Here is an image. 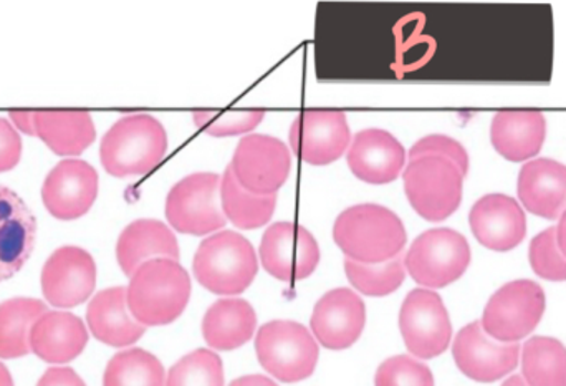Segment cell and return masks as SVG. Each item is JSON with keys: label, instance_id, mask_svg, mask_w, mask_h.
I'll return each instance as SVG.
<instances>
[{"label": "cell", "instance_id": "6da1fadb", "mask_svg": "<svg viewBox=\"0 0 566 386\" xmlns=\"http://www.w3.org/2000/svg\"><path fill=\"white\" fill-rule=\"evenodd\" d=\"M129 279L126 289L129 312L145 327L172 324L188 307L191 278L178 261L145 262Z\"/></svg>", "mask_w": 566, "mask_h": 386}, {"label": "cell", "instance_id": "7a4b0ae2", "mask_svg": "<svg viewBox=\"0 0 566 386\" xmlns=\"http://www.w3.org/2000/svg\"><path fill=\"white\" fill-rule=\"evenodd\" d=\"M333 239L346 259L382 264L399 258L408 234L401 219L385 206L358 205L336 218Z\"/></svg>", "mask_w": 566, "mask_h": 386}, {"label": "cell", "instance_id": "3957f363", "mask_svg": "<svg viewBox=\"0 0 566 386\" xmlns=\"http://www.w3.org/2000/svg\"><path fill=\"white\" fill-rule=\"evenodd\" d=\"M168 152V133L151 115H129L118 119L103 136L99 159L115 178L145 176Z\"/></svg>", "mask_w": 566, "mask_h": 386}, {"label": "cell", "instance_id": "277c9868", "mask_svg": "<svg viewBox=\"0 0 566 386\" xmlns=\"http://www.w3.org/2000/svg\"><path fill=\"white\" fill-rule=\"evenodd\" d=\"M192 271L199 284L212 294H242L258 275V254L244 236L234 231L216 232L199 246Z\"/></svg>", "mask_w": 566, "mask_h": 386}, {"label": "cell", "instance_id": "5b68a950", "mask_svg": "<svg viewBox=\"0 0 566 386\" xmlns=\"http://www.w3.org/2000/svg\"><path fill=\"white\" fill-rule=\"evenodd\" d=\"M412 209L426 221L439 222L458 211L464 175L454 163L439 156L412 159L402 175Z\"/></svg>", "mask_w": 566, "mask_h": 386}, {"label": "cell", "instance_id": "8992f818", "mask_svg": "<svg viewBox=\"0 0 566 386\" xmlns=\"http://www.w3.org/2000/svg\"><path fill=\"white\" fill-rule=\"evenodd\" d=\"M255 352L264 371L283 384L312 377L319 355L318 344L308 328L292 321L262 325L255 338Z\"/></svg>", "mask_w": 566, "mask_h": 386}, {"label": "cell", "instance_id": "52a82bcc", "mask_svg": "<svg viewBox=\"0 0 566 386\" xmlns=\"http://www.w3.org/2000/svg\"><path fill=\"white\" fill-rule=\"evenodd\" d=\"M471 264L468 239L454 229L422 232L405 258L406 272L422 288L442 289L459 281Z\"/></svg>", "mask_w": 566, "mask_h": 386}, {"label": "cell", "instance_id": "ba28073f", "mask_svg": "<svg viewBox=\"0 0 566 386\" xmlns=\"http://www.w3.org/2000/svg\"><path fill=\"white\" fill-rule=\"evenodd\" d=\"M166 219L181 234L206 236L224 228L221 176L195 173L172 186L166 198Z\"/></svg>", "mask_w": 566, "mask_h": 386}, {"label": "cell", "instance_id": "9c48e42d", "mask_svg": "<svg viewBox=\"0 0 566 386\" xmlns=\"http://www.w3.org/2000/svg\"><path fill=\"white\" fill-rule=\"evenodd\" d=\"M544 312V289L537 282L522 279L509 282L492 295L481 324L495 342L518 344L537 328Z\"/></svg>", "mask_w": 566, "mask_h": 386}, {"label": "cell", "instance_id": "30bf717a", "mask_svg": "<svg viewBox=\"0 0 566 386\" xmlns=\"http://www.w3.org/2000/svg\"><path fill=\"white\" fill-rule=\"evenodd\" d=\"M399 328L406 348L422 361L439 357L451 344L448 309L439 294L429 289L409 292L399 312Z\"/></svg>", "mask_w": 566, "mask_h": 386}, {"label": "cell", "instance_id": "8fae6325", "mask_svg": "<svg viewBox=\"0 0 566 386\" xmlns=\"http://www.w3.org/2000/svg\"><path fill=\"white\" fill-rule=\"evenodd\" d=\"M242 188L259 196L277 195L289 179L292 156L274 136L249 135L239 142L231 165Z\"/></svg>", "mask_w": 566, "mask_h": 386}, {"label": "cell", "instance_id": "7c38bea8", "mask_svg": "<svg viewBox=\"0 0 566 386\" xmlns=\"http://www.w3.org/2000/svg\"><path fill=\"white\" fill-rule=\"evenodd\" d=\"M262 265L272 278L298 282L318 268L319 248L312 232L295 222H275L265 231L259 249Z\"/></svg>", "mask_w": 566, "mask_h": 386}, {"label": "cell", "instance_id": "4fadbf2b", "mask_svg": "<svg viewBox=\"0 0 566 386\" xmlns=\"http://www.w3.org/2000/svg\"><path fill=\"white\" fill-rule=\"evenodd\" d=\"M349 142L352 132L342 109H306L290 128L293 153L313 166L332 165L345 155Z\"/></svg>", "mask_w": 566, "mask_h": 386}, {"label": "cell", "instance_id": "5bb4252c", "mask_svg": "<svg viewBox=\"0 0 566 386\" xmlns=\"http://www.w3.org/2000/svg\"><path fill=\"white\" fill-rule=\"evenodd\" d=\"M95 285V259L85 249L63 246L43 265V298L53 307L72 309L83 304L92 298Z\"/></svg>", "mask_w": 566, "mask_h": 386}, {"label": "cell", "instance_id": "9a60e30c", "mask_svg": "<svg viewBox=\"0 0 566 386\" xmlns=\"http://www.w3.org/2000/svg\"><path fill=\"white\" fill-rule=\"evenodd\" d=\"M452 355L465 377L479 384H492L517 368L521 345L495 342L485 334L481 322H472L459 332Z\"/></svg>", "mask_w": 566, "mask_h": 386}, {"label": "cell", "instance_id": "2e32d148", "mask_svg": "<svg viewBox=\"0 0 566 386\" xmlns=\"http://www.w3.org/2000/svg\"><path fill=\"white\" fill-rule=\"evenodd\" d=\"M98 173L82 159H63L46 175L42 201L46 211L60 221H75L95 205Z\"/></svg>", "mask_w": 566, "mask_h": 386}, {"label": "cell", "instance_id": "e0dca14e", "mask_svg": "<svg viewBox=\"0 0 566 386\" xmlns=\"http://www.w3.org/2000/svg\"><path fill=\"white\" fill-rule=\"evenodd\" d=\"M365 324V302L345 288L326 292L316 302L310 321L313 337L328 351H345L355 345Z\"/></svg>", "mask_w": 566, "mask_h": 386}, {"label": "cell", "instance_id": "ac0fdd59", "mask_svg": "<svg viewBox=\"0 0 566 386\" xmlns=\"http://www.w3.org/2000/svg\"><path fill=\"white\" fill-rule=\"evenodd\" d=\"M35 239V216L15 191L0 185V282L22 271Z\"/></svg>", "mask_w": 566, "mask_h": 386}, {"label": "cell", "instance_id": "d6986e66", "mask_svg": "<svg viewBox=\"0 0 566 386\" xmlns=\"http://www.w3.org/2000/svg\"><path fill=\"white\" fill-rule=\"evenodd\" d=\"M472 234L484 248L505 252L517 248L527 234L524 209L511 196L488 195L472 206Z\"/></svg>", "mask_w": 566, "mask_h": 386}, {"label": "cell", "instance_id": "ffe728a7", "mask_svg": "<svg viewBox=\"0 0 566 386\" xmlns=\"http://www.w3.org/2000/svg\"><path fill=\"white\" fill-rule=\"evenodd\" d=\"M406 149L385 129H363L353 138L346 161L356 178L368 185H388L406 165Z\"/></svg>", "mask_w": 566, "mask_h": 386}, {"label": "cell", "instance_id": "44dd1931", "mask_svg": "<svg viewBox=\"0 0 566 386\" xmlns=\"http://www.w3.org/2000/svg\"><path fill=\"white\" fill-rule=\"evenodd\" d=\"M86 344L85 324L69 312H46L30 332V351L46 364H69L85 351Z\"/></svg>", "mask_w": 566, "mask_h": 386}, {"label": "cell", "instance_id": "7402d4cb", "mask_svg": "<svg viewBox=\"0 0 566 386\" xmlns=\"http://www.w3.org/2000/svg\"><path fill=\"white\" fill-rule=\"evenodd\" d=\"M518 198L532 215L562 218L566 211V166L548 158L527 163L518 175Z\"/></svg>", "mask_w": 566, "mask_h": 386}, {"label": "cell", "instance_id": "603a6c76", "mask_svg": "<svg viewBox=\"0 0 566 386\" xmlns=\"http://www.w3.org/2000/svg\"><path fill=\"white\" fill-rule=\"evenodd\" d=\"M86 322L93 337L109 347H128L145 335L128 307L125 288H112L98 292L86 309Z\"/></svg>", "mask_w": 566, "mask_h": 386}, {"label": "cell", "instance_id": "cb8c5ba5", "mask_svg": "<svg viewBox=\"0 0 566 386\" xmlns=\"http://www.w3.org/2000/svg\"><path fill=\"white\" fill-rule=\"evenodd\" d=\"M119 268L132 278L145 262L171 259L179 262V244L175 232L161 221L139 219L126 226L116 244Z\"/></svg>", "mask_w": 566, "mask_h": 386}, {"label": "cell", "instance_id": "d4e9b609", "mask_svg": "<svg viewBox=\"0 0 566 386\" xmlns=\"http://www.w3.org/2000/svg\"><path fill=\"white\" fill-rule=\"evenodd\" d=\"M547 133L538 109H504L492 119L491 139L499 155L509 161H525L541 153Z\"/></svg>", "mask_w": 566, "mask_h": 386}, {"label": "cell", "instance_id": "484cf974", "mask_svg": "<svg viewBox=\"0 0 566 386\" xmlns=\"http://www.w3.org/2000/svg\"><path fill=\"white\" fill-rule=\"evenodd\" d=\"M35 136L55 155H82L96 138L92 115L83 109H39L35 112Z\"/></svg>", "mask_w": 566, "mask_h": 386}, {"label": "cell", "instance_id": "4316f807", "mask_svg": "<svg viewBox=\"0 0 566 386\" xmlns=\"http://www.w3.org/2000/svg\"><path fill=\"white\" fill-rule=\"evenodd\" d=\"M258 315L242 299H222L206 312L202 335L209 347L229 352L242 347L254 337Z\"/></svg>", "mask_w": 566, "mask_h": 386}, {"label": "cell", "instance_id": "83f0119b", "mask_svg": "<svg viewBox=\"0 0 566 386\" xmlns=\"http://www.w3.org/2000/svg\"><path fill=\"white\" fill-rule=\"evenodd\" d=\"M49 309L36 299L17 298L0 304V358L25 357L30 352V332L33 324Z\"/></svg>", "mask_w": 566, "mask_h": 386}, {"label": "cell", "instance_id": "f1b7e54d", "mask_svg": "<svg viewBox=\"0 0 566 386\" xmlns=\"http://www.w3.org/2000/svg\"><path fill=\"white\" fill-rule=\"evenodd\" d=\"M221 206L226 219L241 229H258L268 225L277 208V195L259 196L242 188L231 166L221 178Z\"/></svg>", "mask_w": 566, "mask_h": 386}, {"label": "cell", "instance_id": "f546056e", "mask_svg": "<svg viewBox=\"0 0 566 386\" xmlns=\"http://www.w3.org/2000/svg\"><path fill=\"white\" fill-rule=\"evenodd\" d=\"M522 374L528 386H566V348L557 338L534 337L522 348Z\"/></svg>", "mask_w": 566, "mask_h": 386}, {"label": "cell", "instance_id": "4dcf8cb0", "mask_svg": "<svg viewBox=\"0 0 566 386\" xmlns=\"http://www.w3.org/2000/svg\"><path fill=\"white\" fill-rule=\"evenodd\" d=\"M165 368L161 362L143 351L119 352L106 365L103 386H165Z\"/></svg>", "mask_w": 566, "mask_h": 386}, {"label": "cell", "instance_id": "1f68e13d", "mask_svg": "<svg viewBox=\"0 0 566 386\" xmlns=\"http://www.w3.org/2000/svg\"><path fill=\"white\" fill-rule=\"evenodd\" d=\"M346 278L349 284L369 298H385L401 288L406 279L405 259L396 258L382 264H361L345 261Z\"/></svg>", "mask_w": 566, "mask_h": 386}, {"label": "cell", "instance_id": "d6a6232c", "mask_svg": "<svg viewBox=\"0 0 566 386\" xmlns=\"http://www.w3.org/2000/svg\"><path fill=\"white\" fill-rule=\"evenodd\" d=\"M166 386H224V367L214 352L199 348L169 371Z\"/></svg>", "mask_w": 566, "mask_h": 386}, {"label": "cell", "instance_id": "836d02e7", "mask_svg": "<svg viewBox=\"0 0 566 386\" xmlns=\"http://www.w3.org/2000/svg\"><path fill=\"white\" fill-rule=\"evenodd\" d=\"M264 116V109H232V112L196 109L192 113L196 126L201 132L208 133L211 136H218V138L244 135V133L252 132V129L261 125Z\"/></svg>", "mask_w": 566, "mask_h": 386}, {"label": "cell", "instance_id": "e575fe53", "mask_svg": "<svg viewBox=\"0 0 566 386\" xmlns=\"http://www.w3.org/2000/svg\"><path fill=\"white\" fill-rule=\"evenodd\" d=\"M528 259L538 278L552 282L566 281V258L558 246L557 229H547L532 239Z\"/></svg>", "mask_w": 566, "mask_h": 386}, {"label": "cell", "instance_id": "d590c367", "mask_svg": "<svg viewBox=\"0 0 566 386\" xmlns=\"http://www.w3.org/2000/svg\"><path fill=\"white\" fill-rule=\"evenodd\" d=\"M375 386H434V377L421 362L398 355L379 365Z\"/></svg>", "mask_w": 566, "mask_h": 386}, {"label": "cell", "instance_id": "8d00e7d4", "mask_svg": "<svg viewBox=\"0 0 566 386\" xmlns=\"http://www.w3.org/2000/svg\"><path fill=\"white\" fill-rule=\"evenodd\" d=\"M409 161L422 158V156H439V158L449 159L458 166L462 175L469 171V155L464 146L458 139L449 138L444 135H431L419 139L408 153Z\"/></svg>", "mask_w": 566, "mask_h": 386}, {"label": "cell", "instance_id": "74e56055", "mask_svg": "<svg viewBox=\"0 0 566 386\" xmlns=\"http://www.w3.org/2000/svg\"><path fill=\"white\" fill-rule=\"evenodd\" d=\"M22 158V139L17 129L0 118V173L10 171Z\"/></svg>", "mask_w": 566, "mask_h": 386}, {"label": "cell", "instance_id": "f35d334b", "mask_svg": "<svg viewBox=\"0 0 566 386\" xmlns=\"http://www.w3.org/2000/svg\"><path fill=\"white\" fill-rule=\"evenodd\" d=\"M36 386H86L75 371L69 367L49 368Z\"/></svg>", "mask_w": 566, "mask_h": 386}, {"label": "cell", "instance_id": "ab89813d", "mask_svg": "<svg viewBox=\"0 0 566 386\" xmlns=\"http://www.w3.org/2000/svg\"><path fill=\"white\" fill-rule=\"evenodd\" d=\"M9 118L12 119L13 126L19 132L25 133L29 136H35V112L30 109H10Z\"/></svg>", "mask_w": 566, "mask_h": 386}, {"label": "cell", "instance_id": "60d3db41", "mask_svg": "<svg viewBox=\"0 0 566 386\" xmlns=\"http://www.w3.org/2000/svg\"><path fill=\"white\" fill-rule=\"evenodd\" d=\"M231 386H279L271 378L262 377V375H248V377L238 378L232 382Z\"/></svg>", "mask_w": 566, "mask_h": 386}, {"label": "cell", "instance_id": "b9f144b4", "mask_svg": "<svg viewBox=\"0 0 566 386\" xmlns=\"http://www.w3.org/2000/svg\"><path fill=\"white\" fill-rule=\"evenodd\" d=\"M557 241L558 246H560V251L564 252L566 258V211L562 215L560 222H558Z\"/></svg>", "mask_w": 566, "mask_h": 386}, {"label": "cell", "instance_id": "7bdbcfd3", "mask_svg": "<svg viewBox=\"0 0 566 386\" xmlns=\"http://www.w3.org/2000/svg\"><path fill=\"white\" fill-rule=\"evenodd\" d=\"M0 386H13L12 375L3 364H0Z\"/></svg>", "mask_w": 566, "mask_h": 386}, {"label": "cell", "instance_id": "ee69618b", "mask_svg": "<svg viewBox=\"0 0 566 386\" xmlns=\"http://www.w3.org/2000/svg\"><path fill=\"white\" fill-rule=\"evenodd\" d=\"M502 386H528L525 384L524 377H518V375H515V377L509 378L507 382H505Z\"/></svg>", "mask_w": 566, "mask_h": 386}]
</instances>
